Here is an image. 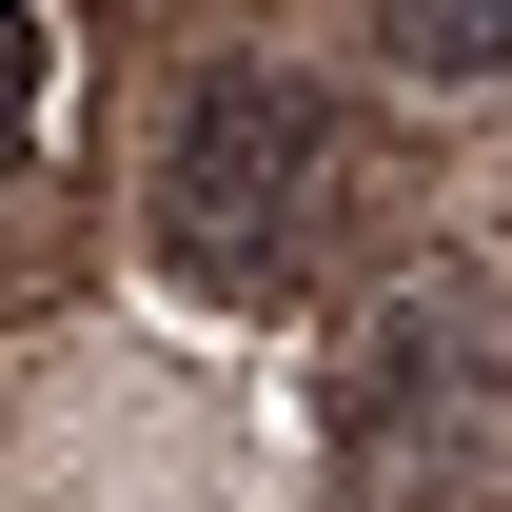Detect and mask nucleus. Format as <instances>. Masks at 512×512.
<instances>
[{
	"label": "nucleus",
	"mask_w": 512,
	"mask_h": 512,
	"mask_svg": "<svg viewBox=\"0 0 512 512\" xmlns=\"http://www.w3.org/2000/svg\"><path fill=\"white\" fill-rule=\"evenodd\" d=\"M335 197H355V158L296 60H197L158 99V256L197 296H296L335 256Z\"/></svg>",
	"instance_id": "nucleus-1"
},
{
	"label": "nucleus",
	"mask_w": 512,
	"mask_h": 512,
	"mask_svg": "<svg viewBox=\"0 0 512 512\" xmlns=\"http://www.w3.org/2000/svg\"><path fill=\"white\" fill-rule=\"evenodd\" d=\"M394 79H512V0H375Z\"/></svg>",
	"instance_id": "nucleus-2"
},
{
	"label": "nucleus",
	"mask_w": 512,
	"mask_h": 512,
	"mask_svg": "<svg viewBox=\"0 0 512 512\" xmlns=\"http://www.w3.org/2000/svg\"><path fill=\"white\" fill-rule=\"evenodd\" d=\"M40 99H60V20H40V0H0V178L40 158Z\"/></svg>",
	"instance_id": "nucleus-3"
}]
</instances>
